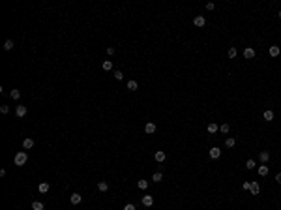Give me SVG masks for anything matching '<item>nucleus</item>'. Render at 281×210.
Segmentation results:
<instances>
[{
  "label": "nucleus",
  "instance_id": "1",
  "mask_svg": "<svg viewBox=\"0 0 281 210\" xmlns=\"http://www.w3.org/2000/svg\"><path fill=\"white\" fill-rule=\"evenodd\" d=\"M26 161H28V154H26V150H21V152L15 154L13 163L17 165V167H23V165H26Z\"/></svg>",
  "mask_w": 281,
  "mask_h": 210
},
{
  "label": "nucleus",
  "instance_id": "2",
  "mask_svg": "<svg viewBox=\"0 0 281 210\" xmlns=\"http://www.w3.org/2000/svg\"><path fill=\"white\" fill-rule=\"evenodd\" d=\"M141 203H142V204H144V207H146V208H150V207H152V204H154V197H152V195H142V199H141Z\"/></svg>",
  "mask_w": 281,
  "mask_h": 210
},
{
  "label": "nucleus",
  "instance_id": "3",
  "mask_svg": "<svg viewBox=\"0 0 281 210\" xmlns=\"http://www.w3.org/2000/svg\"><path fill=\"white\" fill-rule=\"evenodd\" d=\"M193 25L199 26V28H201V26H204V25H206V19H204V15H197V17L193 19Z\"/></svg>",
  "mask_w": 281,
  "mask_h": 210
},
{
  "label": "nucleus",
  "instance_id": "4",
  "mask_svg": "<svg viewBox=\"0 0 281 210\" xmlns=\"http://www.w3.org/2000/svg\"><path fill=\"white\" fill-rule=\"evenodd\" d=\"M244 56H246V60L255 58V49H253V47H246V49H244Z\"/></svg>",
  "mask_w": 281,
  "mask_h": 210
},
{
  "label": "nucleus",
  "instance_id": "5",
  "mask_svg": "<svg viewBox=\"0 0 281 210\" xmlns=\"http://www.w3.org/2000/svg\"><path fill=\"white\" fill-rule=\"evenodd\" d=\"M268 160H270V152H268V150H260V154H259V161H260V163H266Z\"/></svg>",
  "mask_w": 281,
  "mask_h": 210
},
{
  "label": "nucleus",
  "instance_id": "6",
  "mask_svg": "<svg viewBox=\"0 0 281 210\" xmlns=\"http://www.w3.org/2000/svg\"><path fill=\"white\" fill-rule=\"evenodd\" d=\"M219 156H221V148H219V146H212V148H210V158L217 160Z\"/></svg>",
  "mask_w": 281,
  "mask_h": 210
},
{
  "label": "nucleus",
  "instance_id": "7",
  "mask_svg": "<svg viewBox=\"0 0 281 210\" xmlns=\"http://www.w3.org/2000/svg\"><path fill=\"white\" fill-rule=\"evenodd\" d=\"M144 132L148 133V135L156 133V124H154V122H146V126H144Z\"/></svg>",
  "mask_w": 281,
  "mask_h": 210
},
{
  "label": "nucleus",
  "instance_id": "8",
  "mask_svg": "<svg viewBox=\"0 0 281 210\" xmlns=\"http://www.w3.org/2000/svg\"><path fill=\"white\" fill-rule=\"evenodd\" d=\"M69 201H71V204H79L82 201V197H81V193H71V197H69Z\"/></svg>",
  "mask_w": 281,
  "mask_h": 210
},
{
  "label": "nucleus",
  "instance_id": "9",
  "mask_svg": "<svg viewBox=\"0 0 281 210\" xmlns=\"http://www.w3.org/2000/svg\"><path fill=\"white\" fill-rule=\"evenodd\" d=\"M32 146H34V139H30V137H26V139L23 141V148H25V150H30Z\"/></svg>",
  "mask_w": 281,
  "mask_h": 210
},
{
  "label": "nucleus",
  "instance_id": "10",
  "mask_svg": "<svg viewBox=\"0 0 281 210\" xmlns=\"http://www.w3.org/2000/svg\"><path fill=\"white\" fill-rule=\"evenodd\" d=\"M249 191H251L253 195H259V191H260V186H259V182H251V188H249Z\"/></svg>",
  "mask_w": 281,
  "mask_h": 210
},
{
  "label": "nucleus",
  "instance_id": "11",
  "mask_svg": "<svg viewBox=\"0 0 281 210\" xmlns=\"http://www.w3.org/2000/svg\"><path fill=\"white\" fill-rule=\"evenodd\" d=\"M257 173H259L260 176H266L268 175V165H264V163L259 165V167H257Z\"/></svg>",
  "mask_w": 281,
  "mask_h": 210
},
{
  "label": "nucleus",
  "instance_id": "12",
  "mask_svg": "<svg viewBox=\"0 0 281 210\" xmlns=\"http://www.w3.org/2000/svg\"><path fill=\"white\" fill-rule=\"evenodd\" d=\"M15 114H17V116H25V114H26V105H17Z\"/></svg>",
  "mask_w": 281,
  "mask_h": 210
},
{
  "label": "nucleus",
  "instance_id": "13",
  "mask_svg": "<svg viewBox=\"0 0 281 210\" xmlns=\"http://www.w3.org/2000/svg\"><path fill=\"white\" fill-rule=\"evenodd\" d=\"M154 158H156V161L163 163V161H165V158H167V156H165V152H163V150H157V152H156V156H154Z\"/></svg>",
  "mask_w": 281,
  "mask_h": 210
},
{
  "label": "nucleus",
  "instance_id": "14",
  "mask_svg": "<svg viewBox=\"0 0 281 210\" xmlns=\"http://www.w3.org/2000/svg\"><path fill=\"white\" fill-rule=\"evenodd\" d=\"M262 118H264L266 122H272V120H274V113H272L270 109H268V111H264V113H262Z\"/></svg>",
  "mask_w": 281,
  "mask_h": 210
},
{
  "label": "nucleus",
  "instance_id": "15",
  "mask_svg": "<svg viewBox=\"0 0 281 210\" xmlns=\"http://www.w3.org/2000/svg\"><path fill=\"white\" fill-rule=\"evenodd\" d=\"M279 53H281L279 45H272L270 47V56H279Z\"/></svg>",
  "mask_w": 281,
  "mask_h": 210
},
{
  "label": "nucleus",
  "instance_id": "16",
  "mask_svg": "<svg viewBox=\"0 0 281 210\" xmlns=\"http://www.w3.org/2000/svg\"><path fill=\"white\" fill-rule=\"evenodd\" d=\"M38 191L39 193H47L49 191V184H47V182H41V184L38 186Z\"/></svg>",
  "mask_w": 281,
  "mask_h": 210
},
{
  "label": "nucleus",
  "instance_id": "17",
  "mask_svg": "<svg viewBox=\"0 0 281 210\" xmlns=\"http://www.w3.org/2000/svg\"><path fill=\"white\" fill-rule=\"evenodd\" d=\"M206 129H208V133H216L217 129H219V126H217L216 122H210V124H208V128H206Z\"/></svg>",
  "mask_w": 281,
  "mask_h": 210
},
{
  "label": "nucleus",
  "instance_id": "18",
  "mask_svg": "<svg viewBox=\"0 0 281 210\" xmlns=\"http://www.w3.org/2000/svg\"><path fill=\"white\" fill-rule=\"evenodd\" d=\"M98 189H100V191H107V189H109V184H107L105 180L98 182Z\"/></svg>",
  "mask_w": 281,
  "mask_h": 210
},
{
  "label": "nucleus",
  "instance_id": "19",
  "mask_svg": "<svg viewBox=\"0 0 281 210\" xmlns=\"http://www.w3.org/2000/svg\"><path fill=\"white\" fill-rule=\"evenodd\" d=\"M137 88H139V85H137V81H128V90H131V92H135Z\"/></svg>",
  "mask_w": 281,
  "mask_h": 210
},
{
  "label": "nucleus",
  "instance_id": "20",
  "mask_svg": "<svg viewBox=\"0 0 281 210\" xmlns=\"http://www.w3.org/2000/svg\"><path fill=\"white\" fill-rule=\"evenodd\" d=\"M234 145H236V139H234V137H229V139L225 141V146H227V148H232Z\"/></svg>",
  "mask_w": 281,
  "mask_h": 210
},
{
  "label": "nucleus",
  "instance_id": "21",
  "mask_svg": "<svg viewBox=\"0 0 281 210\" xmlns=\"http://www.w3.org/2000/svg\"><path fill=\"white\" fill-rule=\"evenodd\" d=\"M257 167V163H255V160H247L246 161V169H249V171H253V169Z\"/></svg>",
  "mask_w": 281,
  "mask_h": 210
},
{
  "label": "nucleus",
  "instance_id": "22",
  "mask_svg": "<svg viewBox=\"0 0 281 210\" xmlns=\"http://www.w3.org/2000/svg\"><path fill=\"white\" fill-rule=\"evenodd\" d=\"M10 96H11V100H19V98H21V92H19L17 88H13V90L10 92Z\"/></svg>",
  "mask_w": 281,
  "mask_h": 210
},
{
  "label": "nucleus",
  "instance_id": "23",
  "mask_svg": "<svg viewBox=\"0 0 281 210\" xmlns=\"http://www.w3.org/2000/svg\"><path fill=\"white\" fill-rule=\"evenodd\" d=\"M45 207H43V203H39V201H34L32 203V210H43Z\"/></svg>",
  "mask_w": 281,
  "mask_h": 210
},
{
  "label": "nucleus",
  "instance_id": "24",
  "mask_svg": "<svg viewBox=\"0 0 281 210\" xmlns=\"http://www.w3.org/2000/svg\"><path fill=\"white\" fill-rule=\"evenodd\" d=\"M101 68H103L105 71H109V70H113V62H111V60H105V62H103V64H101Z\"/></svg>",
  "mask_w": 281,
  "mask_h": 210
},
{
  "label": "nucleus",
  "instance_id": "25",
  "mask_svg": "<svg viewBox=\"0 0 281 210\" xmlns=\"http://www.w3.org/2000/svg\"><path fill=\"white\" fill-rule=\"evenodd\" d=\"M13 49V41L11 39H6V43H4V51H11Z\"/></svg>",
  "mask_w": 281,
  "mask_h": 210
},
{
  "label": "nucleus",
  "instance_id": "26",
  "mask_svg": "<svg viewBox=\"0 0 281 210\" xmlns=\"http://www.w3.org/2000/svg\"><path fill=\"white\" fill-rule=\"evenodd\" d=\"M152 180H154V182H161V180H163V175H161V173H159V171H157V173H154V176H152Z\"/></svg>",
  "mask_w": 281,
  "mask_h": 210
},
{
  "label": "nucleus",
  "instance_id": "27",
  "mask_svg": "<svg viewBox=\"0 0 281 210\" xmlns=\"http://www.w3.org/2000/svg\"><path fill=\"white\" fill-rule=\"evenodd\" d=\"M137 186H139L141 189H148V180H139V182H137Z\"/></svg>",
  "mask_w": 281,
  "mask_h": 210
},
{
  "label": "nucleus",
  "instance_id": "28",
  "mask_svg": "<svg viewBox=\"0 0 281 210\" xmlns=\"http://www.w3.org/2000/svg\"><path fill=\"white\" fill-rule=\"evenodd\" d=\"M219 129H221V133H229L231 126H229V124H221V126H219Z\"/></svg>",
  "mask_w": 281,
  "mask_h": 210
},
{
  "label": "nucleus",
  "instance_id": "29",
  "mask_svg": "<svg viewBox=\"0 0 281 210\" xmlns=\"http://www.w3.org/2000/svg\"><path fill=\"white\" fill-rule=\"evenodd\" d=\"M114 77H116V81H122V79H124V73H122L120 70H116L114 71Z\"/></svg>",
  "mask_w": 281,
  "mask_h": 210
},
{
  "label": "nucleus",
  "instance_id": "30",
  "mask_svg": "<svg viewBox=\"0 0 281 210\" xmlns=\"http://www.w3.org/2000/svg\"><path fill=\"white\" fill-rule=\"evenodd\" d=\"M229 58H236V47H231V49H229Z\"/></svg>",
  "mask_w": 281,
  "mask_h": 210
},
{
  "label": "nucleus",
  "instance_id": "31",
  "mask_svg": "<svg viewBox=\"0 0 281 210\" xmlns=\"http://www.w3.org/2000/svg\"><path fill=\"white\" fill-rule=\"evenodd\" d=\"M8 111H10V107H8V105H2V107H0V113H2V114H6Z\"/></svg>",
  "mask_w": 281,
  "mask_h": 210
},
{
  "label": "nucleus",
  "instance_id": "32",
  "mask_svg": "<svg viewBox=\"0 0 281 210\" xmlns=\"http://www.w3.org/2000/svg\"><path fill=\"white\" fill-rule=\"evenodd\" d=\"M242 188H244V189H249V188H251V182H244Z\"/></svg>",
  "mask_w": 281,
  "mask_h": 210
},
{
  "label": "nucleus",
  "instance_id": "33",
  "mask_svg": "<svg viewBox=\"0 0 281 210\" xmlns=\"http://www.w3.org/2000/svg\"><path fill=\"white\" fill-rule=\"evenodd\" d=\"M124 210H135V204H126Z\"/></svg>",
  "mask_w": 281,
  "mask_h": 210
},
{
  "label": "nucleus",
  "instance_id": "34",
  "mask_svg": "<svg viewBox=\"0 0 281 210\" xmlns=\"http://www.w3.org/2000/svg\"><path fill=\"white\" fill-rule=\"evenodd\" d=\"M206 10H208V11L214 10V2H208V4H206Z\"/></svg>",
  "mask_w": 281,
  "mask_h": 210
},
{
  "label": "nucleus",
  "instance_id": "35",
  "mask_svg": "<svg viewBox=\"0 0 281 210\" xmlns=\"http://www.w3.org/2000/svg\"><path fill=\"white\" fill-rule=\"evenodd\" d=\"M107 54H114V47H107Z\"/></svg>",
  "mask_w": 281,
  "mask_h": 210
},
{
  "label": "nucleus",
  "instance_id": "36",
  "mask_svg": "<svg viewBox=\"0 0 281 210\" xmlns=\"http://www.w3.org/2000/svg\"><path fill=\"white\" fill-rule=\"evenodd\" d=\"M276 182H278V184H281V173H278V175H276Z\"/></svg>",
  "mask_w": 281,
  "mask_h": 210
},
{
  "label": "nucleus",
  "instance_id": "37",
  "mask_svg": "<svg viewBox=\"0 0 281 210\" xmlns=\"http://www.w3.org/2000/svg\"><path fill=\"white\" fill-rule=\"evenodd\" d=\"M279 19H281V11H279Z\"/></svg>",
  "mask_w": 281,
  "mask_h": 210
}]
</instances>
